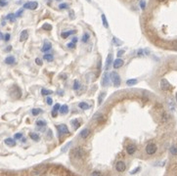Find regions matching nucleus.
Instances as JSON below:
<instances>
[{
	"label": "nucleus",
	"instance_id": "obj_58",
	"mask_svg": "<svg viewBox=\"0 0 177 176\" xmlns=\"http://www.w3.org/2000/svg\"><path fill=\"white\" fill-rule=\"evenodd\" d=\"M87 1H88V2H91V0H87Z\"/></svg>",
	"mask_w": 177,
	"mask_h": 176
},
{
	"label": "nucleus",
	"instance_id": "obj_44",
	"mask_svg": "<svg viewBox=\"0 0 177 176\" xmlns=\"http://www.w3.org/2000/svg\"><path fill=\"white\" fill-rule=\"evenodd\" d=\"M22 137H23V134H22V133H16V134H15V138H16V139H21Z\"/></svg>",
	"mask_w": 177,
	"mask_h": 176
},
{
	"label": "nucleus",
	"instance_id": "obj_47",
	"mask_svg": "<svg viewBox=\"0 0 177 176\" xmlns=\"http://www.w3.org/2000/svg\"><path fill=\"white\" fill-rule=\"evenodd\" d=\"M140 7H141L142 9H145V7H146V3H145V1H141V2H140Z\"/></svg>",
	"mask_w": 177,
	"mask_h": 176
},
{
	"label": "nucleus",
	"instance_id": "obj_41",
	"mask_svg": "<svg viewBox=\"0 0 177 176\" xmlns=\"http://www.w3.org/2000/svg\"><path fill=\"white\" fill-rule=\"evenodd\" d=\"M8 4V1L7 0H0V6L1 7H5Z\"/></svg>",
	"mask_w": 177,
	"mask_h": 176
},
{
	"label": "nucleus",
	"instance_id": "obj_38",
	"mask_svg": "<svg viewBox=\"0 0 177 176\" xmlns=\"http://www.w3.org/2000/svg\"><path fill=\"white\" fill-rule=\"evenodd\" d=\"M79 87H80V84H79L78 80H74V82H73V89L74 90H78Z\"/></svg>",
	"mask_w": 177,
	"mask_h": 176
},
{
	"label": "nucleus",
	"instance_id": "obj_31",
	"mask_svg": "<svg viewBox=\"0 0 177 176\" xmlns=\"http://www.w3.org/2000/svg\"><path fill=\"white\" fill-rule=\"evenodd\" d=\"M112 43H113L116 46H120V45L122 44V42L119 40V39H118L117 37H112Z\"/></svg>",
	"mask_w": 177,
	"mask_h": 176
},
{
	"label": "nucleus",
	"instance_id": "obj_36",
	"mask_svg": "<svg viewBox=\"0 0 177 176\" xmlns=\"http://www.w3.org/2000/svg\"><path fill=\"white\" fill-rule=\"evenodd\" d=\"M42 29H44V30H51V29H52V26L49 24V23H44V24L42 26Z\"/></svg>",
	"mask_w": 177,
	"mask_h": 176
},
{
	"label": "nucleus",
	"instance_id": "obj_16",
	"mask_svg": "<svg viewBox=\"0 0 177 176\" xmlns=\"http://www.w3.org/2000/svg\"><path fill=\"white\" fill-rule=\"evenodd\" d=\"M5 63H6L7 65L15 64V63H16V59H15L14 56H8V57H6V59H5Z\"/></svg>",
	"mask_w": 177,
	"mask_h": 176
},
{
	"label": "nucleus",
	"instance_id": "obj_10",
	"mask_svg": "<svg viewBox=\"0 0 177 176\" xmlns=\"http://www.w3.org/2000/svg\"><path fill=\"white\" fill-rule=\"evenodd\" d=\"M112 66V54L110 53L107 57V60H106V63H105V70H109L110 68Z\"/></svg>",
	"mask_w": 177,
	"mask_h": 176
},
{
	"label": "nucleus",
	"instance_id": "obj_4",
	"mask_svg": "<svg viewBox=\"0 0 177 176\" xmlns=\"http://www.w3.org/2000/svg\"><path fill=\"white\" fill-rule=\"evenodd\" d=\"M10 95L14 97L15 99H19L21 96H22V91H21V89L18 87V86H14V87L11 89V91H10Z\"/></svg>",
	"mask_w": 177,
	"mask_h": 176
},
{
	"label": "nucleus",
	"instance_id": "obj_32",
	"mask_svg": "<svg viewBox=\"0 0 177 176\" xmlns=\"http://www.w3.org/2000/svg\"><path fill=\"white\" fill-rule=\"evenodd\" d=\"M102 22H103V24H104V27H105L106 29H108V28H109V23H108V21H107L106 16H105L104 14L102 15Z\"/></svg>",
	"mask_w": 177,
	"mask_h": 176
},
{
	"label": "nucleus",
	"instance_id": "obj_17",
	"mask_svg": "<svg viewBox=\"0 0 177 176\" xmlns=\"http://www.w3.org/2000/svg\"><path fill=\"white\" fill-rule=\"evenodd\" d=\"M60 108H61V105H60L59 103L54 106L53 110H52V117H57V115H58V111H60Z\"/></svg>",
	"mask_w": 177,
	"mask_h": 176
},
{
	"label": "nucleus",
	"instance_id": "obj_56",
	"mask_svg": "<svg viewBox=\"0 0 177 176\" xmlns=\"http://www.w3.org/2000/svg\"><path fill=\"white\" fill-rule=\"evenodd\" d=\"M175 99H176V102H177V93H176V96H175Z\"/></svg>",
	"mask_w": 177,
	"mask_h": 176
},
{
	"label": "nucleus",
	"instance_id": "obj_28",
	"mask_svg": "<svg viewBox=\"0 0 177 176\" xmlns=\"http://www.w3.org/2000/svg\"><path fill=\"white\" fill-rule=\"evenodd\" d=\"M46 124H47V122L43 119H39V120L36 121V125L39 126V127H44V126H46Z\"/></svg>",
	"mask_w": 177,
	"mask_h": 176
},
{
	"label": "nucleus",
	"instance_id": "obj_48",
	"mask_svg": "<svg viewBox=\"0 0 177 176\" xmlns=\"http://www.w3.org/2000/svg\"><path fill=\"white\" fill-rule=\"evenodd\" d=\"M23 14V9H21V10H19L18 12H17V14H16V17H20L21 15Z\"/></svg>",
	"mask_w": 177,
	"mask_h": 176
},
{
	"label": "nucleus",
	"instance_id": "obj_2",
	"mask_svg": "<svg viewBox=\"0 0 177 176\" xmlns=\"http://www.w3.org/2000/svg\"><path fill=\"white\" fill-rule=\"evenodd\" d=\"M83 155H84V152L80 147H77L71 151V156L75 158H81L83 157Z\"/></svg>",
	"mask_w": 177,
	"mask_h": 176
},
{
	"label": "nucleus",
	"instance_id": "obj_13",
	"mask_svg": "<svg viewBox=\"0 0 177 176\" xmlns=\"http://www.w3.org/2000/svg\"><path fill=\"white\" fill-rule=\"evenodd\" d=\"M136 146L135 145H133V144H129L128 146L126 147V153L128 154V155H133L134 153L136 152Z\"/></svg>",
	"mask_w": 177,
	"mask_h": 176
},
{
	"label": "nucleus",
	"instance_id": "obj_51",
	"mask_svg": "<svg viewBox=\"0 0 177 176\" xmlns=\"http://www.w3.org/2000/svg\"><path fill=\"white\" fill-rule=\"evenodd\" d=\"M124 54V50H120V51H118V57H120V56H122Z\"/></svg>",
	"mask_w": 177,
	"mask_h": 176
},
{
	"label": "nucleus",
	"instance_id": "obj_5",
	"mask_svg": "<svg viewBox=\"0 0 177 176\" xmlns=\"http://www.w3.org/2000/svg\"><path fill=\"white\" fill-rule=\"evenodd\" d=\"M57 130H58V133L59 135H65V134H69L70 131H69V128L66 124H59L57 126Z\"/></svg>",
	"mask_w": 177,
	"mask_h": 176
},
{
	"label": "nucleus",
	"instance_id": "obj_40",
	"mask_svg": "<svg viewBox=\"0 0 177 176\" xmlns=\"http://www.w3.org/2000/svg\"><path fill=\"white\" fill-rule=\"evenodd\" d=\"M90 176H103V174L101 173L100 171H93V172L90 174Z\"/></svg>",
	"mask_w": 177,
	"mask_h": 176
},
{
	"label": "nucleus",
	"instance_id": "obj_24",
	"mask_svg": "<svg viewBox=\"0 0 177 176\" xmlns=\"http://www.w3.org/2000/svg\"><path fill=\"white\" fill-rule=\"evenodd\" d=\"M43 59H44L45 61H47V62H52L54 60V57H53V55H51V54H45V55L43 56Z\"/></svg>",
	"mask_w": 177,
	"mask_h": 176
},
{
	"label": "nucleus",
	"instance_id": "obj_53",
	"mask_svg": "<svg viewBox=\"0 0 177 176\" xmlns=\"http://www.w3.org/2000/svg\"><path fill=\"white\" fill-rule=\"evenodd\" d=\"M71 42L75 44V43H77V37H74V38H72V40H71Z\"/></svg>",
	"mask_w": 177,
	"mask_h": 176
},
{
	"label": "nucleus",
	"instance_id": "obj_43",
	"mask_svg": "<svg viewBox=\"0 0 177 176\" xmlns=\"http://www.w3.org/2000/svg\"><path fill=\"white\" fill-rule=\"evenodd\" d=\"M35 63H36V65H38V66H42V65H43V63H42V60H41V59H39V58L35 59Z\"/></svg>",
	"mask_w": 177,
	"mask_h": 176
},
{
	"label": "nucleus",
	"instance_id": "obj_37",
	"mask_svg": "<svg viewBox=\"0 0 177 176\" xmlns=\"http://www.w3.org/2000/svg\"><path fill=\"white\" fill-rule=\"evenodd\" d=\"M170 153L173 155V156H177V147L172 146L170 148Z\"/></svg>",
	"mask_w": 177,
	"mask_h": 176
},
{
	"label": "nucleus",
	"instance_id": "obj_12",
	"mask_svg": "<svg viewBox=\"0 0 177 176\" xmlns=\"http://www.w3.org/2000/svg\"><path fill=\"white\" fill-rule=\"evenodd\" d=\"M123 65H124L123 60L120 59V58H118L117 60L113 61V63H112V67H113L115 69H119V68H121Z\"/></svg>",
	"mask_w": 177,
	"mask_h": 176
},
{
	"label": "nucleus",
	"instance_id": "obj_54",
	"mask_svg": "<svg viewBox=\"0 0 177 176\" xmlns=\"http://www.w3.org/2000/svg\"><path fill=\"white\" fill-rule=\"evenodd\" d=\"M11 50H12V46H8L6 48V51H7V52H9V51H11Z\"/></svg>",
	"mask_w": 177,
	"mask_h": 176
},
{
	"label": "nucleus",
	"instance_id": "obj_19",
	"mask_svg": "<svg viewBox=\"0 0 177 176\" xmlns=\"http://www.w3.org/2000/svg\"><path fill=\"white\" fill-rule=\"evenodd\" d=\"M4 143L9 147H14L16 145V142H15V140L12 139V138H7V139H5V140H4Z\"/></svg>",
	"mask_w": 177,
	"mask_h": 176
},
{
	"label": "nucleus",
	"instance_id": "obj_39",
	"mask_svg": "<svg viewBox=\"0 0 177 176\" xmlns=\"http://www.w3.org/2000/svg\"><path fill=\"white\" fill-rule=\"evenodd\" d=\"M59 8L61 9V10L68 9V8H69V5H68V4H66V3H62V4H60V5H59Z\"/></svg>",
	"mask_w": 177,
	"mask_h": 176
},
{
	"label": "nucleus",
	"instance_id": "obj_20",
	"mask_svg": "<svg viewBox=\"0 0 177 176\" xmlns=\"http://www.w3.org/2000/svg\"><path fill=\"white\" fill-rule=\"evenodd\" d=\"M69 112V106L68 105H63L60 108V114L61 115H67Z\"/></svg>",
	"mask_w": 177,
	"mask_h": 176
},
{
	"label": "nucleus",
	"instance_id": "obj_33",
	"mask_svg": "<svg viewBox=\"0 0 177 176\" xmlns=\"http://www.w3.org/2000/svg\"><path fill=\"white\" fill-rule=\"evenodd\" d=\"M71 124L73 125V127L75 129H77L79 126H80V123H79V121L77 120V119H73V120H71Z\"/></svg>",
	"mask_w": 177,
	"mask_h": 176
},
{
	"label": "nucleus",
	"instance_id": "obj_27",
	"mask_svg": "<svg viewBox=\"0 0 177 176\" xmlns=\"http://www.w3.org/2000/svg\"><path fill=\"white\" fill-rule=\"evenodd\" d=\"M89 38H90V35H89V33L85 32V33L82 35V37H81V41H82L83 43H86V42H88V41H89Z\"/></svg>",
	"mask_w": 177,
	"mask_h": 176
},
{
	"label": "nucleus",
	"instance_id": "obj_1",
	"mask_svg": "<svg viewBox=\"0 0 177 176\" xmlns=\"http://www.w3.org/2000/svg\"><path fill=\"white\" fill-rule=\"evenodd\" d=\"M111 77H112V84L116 86V87H118L121 83V79H120V76L118 74L117 71H112L111 73Z\"/></svg>",
	"mask_w": 177,
	"mask_h": 176
},
{
	"label": "nucleus",
	"instance_id": "obj_7",
	"mask_svg": "<svg viewBox=\"0 0 177 176\" xmlns=\"http://www.w3.org/2000/svg\"><path fill=\"white\" fill-rule=\"evenodd\" d=\"M47 169V165H45V164H42V165H38L37 167L34 168L33 170V173L35 174V175H40L42 173H44L45 171Z\"/></svg>",
	"mask_w": 177,
	"mask_h": 176
},
{
	"label": "nucleus",
	"instance_id": "obj_3",
	"mask_svg": "<svg viewBox=\"0 0 177 176\" xmlns=\"http://www.w3.org/2000/svg\"><path fill=\"white\" fill-rule=\"evenodd\" d=\"M157 150H158V147H157L156 144H154V143H149L147 146H146V149H145L147 155H150V156L154 155L155 153L157 152Z\"/></svg>",
	"mask_w": 177,
	"mask_h": 176
},
{
	"label": "nucleus",
	"instance_id": "obj_35",
	"mask_svg": "<svg viewBox=\"0 0 177 176\" xmlns=\"http://www.w3.org/2000/svg\"><path fill=\"white\" fill-rule=\"evenodd\" d=\"M168 118H169V116H168L166 112H163L162 116H161V120H162V122H166V121L168 120Z\"/></svg>",
	"mask_w": 177,
	"mask_h": 176
},
{
	"label": "nucleus",
	"instance_id": "obj_34",
	"mask_svg": "<svg viewBox=\"0 0 177 176\" xmlns=\"http://www.w3.org/2000/svg\"><path fill=\"white\" fill-rule=\"evenodd\" d=\"M6 19L7 20H9L10 22H14L15 19H16V15H15V14H9V15H7Z\"/></svg>",
	"mask_w": 177,
	"mask_h": 176
},
{
	"label": "nucleus",
	"instance_id": "obj_46",
	"mask_svg": "<svg viewBox=\"0 0 177 176\" xmlns=\"http://www.w3.org/2000/svg\"><path fill=\"white\" fill-rule=\"evenodd\" d=\"M139 170H140V167H137V168H135V169L132 170V171L130 172V174H135V173H137Z\"/></svg>",
	"mask_w": 177,
	"mask_h": 176
},
{
	"label": "nucleus",
	"instance_id": "obj_49",
	"mask_svg": "<svg viewBox=\"0 0 177 176\" xmlns=\"http://www.w3.org/2000/svg\"><path fill=\"white\" fill-rule=\"evenodd\" d=\"M9 39H10V34H9V33H7V34H5V36H4V40L9 41Z\"/></svg>",
	"mask_w": 177,
	"mask_h": 176
},
{
	"label": "nucleus",
	"instance_id": "obj_23",
	"mask_svg": "<svg viewBox=\"0 0 177 176\" xmlns=\"http://www.w3.org/2000/svg\"><path fill=\"white\" fill-rule=\"evenodd\" d=\"M78 107L81 109V110H88L89 108H90V106H89V104H87V103H85V102H80L79 104H78Z\"/></svg>",
	"mask_w": 177,
	"mask_h": 176
},
{
	"label": "nucleus",
	"instance_id": "obj_18",
	"mask_svg": "<svg viewBox=\"0 0 177 176\" xmlns=\"http://www.w3.org/2000/svg\"><path fill=\"white\" fill-rule=\"evenodd\" d=\"M73 33H75V30H69V31H64V32H62L61 33V36H62V38H68L70 35L73 34Z\"/></svg>",
	"mask_w": 177,
	"mask_h": 176
},
{
	"label": "nucleus",
	"instance_id": "obj_15",
	"mask_svg": "<svg viewBox=\"0 0 177 176\" xmlns=\"http://www.w3.org/2000/svg\"><path fill=\"white\" fill-rule=\"evenodd\" d=\"M80 137L83 138V139H85V138H87L89 135H90V130L88 128H84L81 130V132H80Z\"/></svg>",
	"mask_w": 177,
	"mask_h": 176
},
{
	"label": "nucleus",
	"instance_id": "obj_57",
	"mask_svg": "<svg viewBox=\"0 0 177 176\" xmlns=\"http://www.w3.org/2000/svg\"><path fill=\"white\" fill-rule=\"evenodd\" d=\"M159 2H162V1H165V0H159Z\"/></svg>",
	"mask_w": 177,
	"mask_h": 176
},
{
	"label": "nucleus",
	"instance_id": "obj_6",
	"mask_svg": "<svg viewBox=\"0 0 177 176\" xmlns=\"http://www.w3.org/2000/svg\"><path fill=\"white\" fill-rule=\"evenodd\" d=\"M38 7V3L36 1H29L24 4V9H29V10H35Z\"/></svg>",
	"mask_w": 177,
	"mask_h": 176
},
{
	"label": "nucleus",
	"instance_id": "obj_14",
	"mask_svg": "<svg viewBox=\"0 0 177 176\" xmlns=\"http://www.w3.org/2000/svg\"><path fill=\"white\" fill-rule=\"evenodd\" d=\"M28 37H29V32H28V30H23L22 32H21V35H20V41L21 42H24L28 39Z\"/></svg>",
	"mask_w": 177,
	"mask_h": 176
},
{
	"label": "nucleus",
	"instance_id": "obj_55",
	"mask_svg": "<svg viewBox=\"0 0 177 176\" xmlns=\"http://www.w3.org/2000/svg\"><path fill=\"white\" fill-rule=\"evenodd\" d=\"M3 38H4V36H3V33H2V32H0V40H1V39H3Z\"/></svg>",
	"mask_w": 177,
	"mask_h": 176
},
{
	"label": "nucleus",
	"instance_id": "obj_26",
	"mask_svg": "<svg viewBox=\"0 0 177 176\" xmlns=\"http://www.w3.org/2000/svg\"><path fill=\"white\" fill-rule=\"evenodd\" d=\"M105 97H106V93H105V92L100 93L99 97H98V103H99V105H101V104L103 103V101H104V99H105Z\"/></svg>",
	"mask_w": 177,
	"mask_h": 176
},
{
	"label": "nucleus",
	"instance_id": "obj_21",
	"mask_svg": "<svg viewBox=\"0 0 177 176\" xmlns=\"http://www.w3.org/2000/svg\"><path fill=\"white\" fill-rule=\"evenodd\" d=\"M51 48H52V44L49 43V42H45L44 45H43V47H42L41 51L42 52H47V51H49Z\"/></svg>",
	"mask_w": 177,
	"mask_h": 176
},
{
	"label": "nucleus",
	"instance_id": "obj_29",
	"mask_svg": "<svg viewBox=\"0 0 177 176\" xmlns=\"http://www.w3.org/2000/svg\"><path fill=\"white\" fill-rule=\"evenodd\" d=\"M52 93H53V91H52V90H47V89H45V88H42V90H41L42 96H47V95H51Z\"/></svg>",
	"mask_w": 177,
	"mask_h": 176
},
{
	"label": "nucleus",
	"instance_id": "obj_59",
	"mask_svg": "<svg viewBox=\"0 0 177 176\" xmlns=\"http://www.w3.org/2000/svg\"><path fill=\"white\" fill-rule=\"evenodd\" d=\"M58 1H61V0H58Z\"/></svg>",
	"mask_w": 177,
	"mask_h": 176
},
{
	"label": "nucleus",
	"instance_id": "obj_11",
	"mask_svg": "<svg viewBox=\"0 0 177 176\" xmlns=\"http://www.w3.org/2000/svg\"><path fill=\"white\" fill-rule=\"evenodd\" d=\"M101 83H102V86H104V87H108L109 86V84H110V76H109V73L107 71L104 73Z\"/></svg>",
	"mask_w": 177,
	"mask_h": 176
},
{
	"label": "nucleus",
	"instance_id": "obj_45",
	"mask_svg": "<svg viewBox=\"0 0 177 176\" xmlns=\"http://www.w3.org/2000/svg\"><path fill=\"white\" fill-rule=\"evenodd\" d=\"M68 47H69V48H71V49H73V48L75 47V44H74V43H72V42H71V43H68Z\"/></svg>",
	"mask_w": 177,
	"mask_h": 176
},
{
	"label": "nucleus",
	"instance_id": "obj_42",
	"mask_svg": "<svg viewBox=\"0 0 177 176\" xmlns=\"http://www.w3.org/2000/svg\"><path fill=\"white\" fill-rule=\"evenodd\" d=\"M46 102H47V105L51 106L53 104V99L51 98V97H47V99H46Z\"/></svg>",
	"mask_w": 177,
	"mask_h": 176
},
{
	"label": "nucleus",
	"instance_id": "obj_8",
	"mask_svg": "<svg viewBox=\"0 0 177 176\" xmlns=\"http://www.w3.org/2000/svg\"><path fill=\"white\" fill-rule=\"evenodd\" d=\"M116 169L118 172H124L126 169V164H124V161H122V160H118L116 164Z\"/></svg>",
	"mask_w": 177,
	"mask_h": 176
},
{
	"label": "nucleus",
	"instance_id": "obj_25",
	"mask_svg": "<svg viewBox=\"0 0 177 176\" xmlns=\"http://www.w3.org/2000/svg\"><path fill=\"white\" fill-rule=\"evenodd\" d=\"M136 83H137V79L136 78H130V79H128L126 81V84L128 86H133V85H135Z\"/></svg>",
	"mask_w": 177,
	"mask_h": 176
},
{
	"label": "nucleus",
	"instance_id": "obj_9",
	"mask_svg": "<svg viewBox=\"0 0 177 176\" xmlns=\"http://www.w3.org/2000/svg\"><path fill=\"white\" fill-rule=\"evenodd\" d=\"M160 88H161V90H163V91H167V90H170L171 89V84L169 82L167 81L166 79H161L160 80Z\"/></svg>",
	"mask_w": 177,
	"mask_h": 176
},
{
	"label": "nucleus",
	"instance_id": "obj_52",
	"mask_svg": "<svg viewBox=\"0 0 177 176\" xmlns=\"http://www.w3.org/2000/svg\"><path fill=\"white\" fill-rule=\"evenodd\" d=\"M70 17H71V19H73V18H74V14H73V12L72 11H70Z\"/></svg>",
	"mask_w": 177,
	"mask_h": 176
},
{
	"label": "nucleus",
	"instance_id": "obj_22",
	"mask_svg": "<svg viewBox=\"0 0 177 176\" xmlns=\"http://www.w3.org/2000/svg\"><path fill=\"white\" fill-rule=\"evenodd\" d=\"M30 137L33 141H35V142H38V141L40 140V136L37 134V133H34V132H31V133H30Z\"/></svg>",
	"mask_w": 177,
	"mask_h": 176
},
{
	"label": "nucleus",
	"instance_id": "obj_50",
	"mask_svg": "<svg viewBox=\"0 0 177 176\" xmlns=\"http://www.w3.org/2000/svg\"><path fill=\"white\" fill-rule=\"evenodd\" d=\"M70 146H71V142H70V143H68V145H67V146H65L64 148H63V149H62V151H63V152H65L66 150H67V149H68V148H69Z\"/></svg>",
	"mask_w": 177,
	"mask_h": 176
},
{
	"label": "nucleus",
	"instance_id": "obj_30",
	"mask_svg": "<svg viewBox=\"0 0 177 176\" xmlns=\"http://www.w3.org/2000/svg\"><path fill=\"white\" fill-rule=\"evenodd\" d=\"M41 112H42V110H41V109H38V108L32 109V111H31L32 116H38V115H39V114H41Z\"/></svg>",
	"mask_w": 177,
	"mask_h": 176
}]
</instances>
